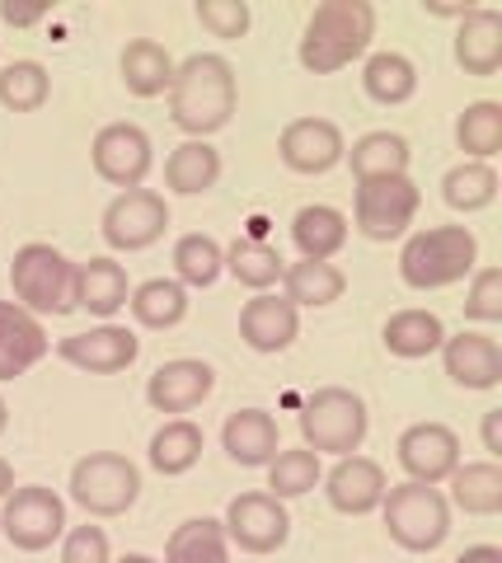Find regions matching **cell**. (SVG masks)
<instances>
[{
  "mask_svg": "<svg viewBox=\"0 0 502 563\" xmlns=\"http://www.w3.org/2000/svg\"><path fill=\"white\" fill-rule=\"evenodd\" d=\"M456 563H502V550L498 544H470V550H460Z\"/></svg>",
  "mask_w": 502,
  "mask_h": 563,
  "instance_id": "47",
  "label": "cell"
},
{
  "mask_svg": "<svg viewBox=\"0 0 502 563\" xmlns=\"http://www.w3.org/2000/svg\"><path fill=\"white\" fill-rule=\"evenodd\" d=\"M118 563H160V559H150V554H123Z\"/></svg>",
  "mask_w": 502,
  "mask_h": 563,
  "instance_id": "50",
  "label": "cell"
},
{
  "mask_svg": "<svg viewBox=\"0 0 502 563\" xmlns=\"http://www.w3.org/2000/svg\"><path fill=\"white\" fill-rule=\"evenodd\" d=\"M216 179H221V151L212 141H179L165 155V188L179 192V198H202V192L216 188Z\"/></svg>",
  "mask_w": 502,
  "mask_h": 563,
  "instance_id": "25",
  "label": "cell"
},
{
  "mask_svg": "<svg viewBox=\"0 0 502 563\" xmlns=\"http://www.w3.org/2000/svg\"><path fill=\"white\" fill-rule=\"evenodd\" d=\"M324 479V465H320V455L315 451H277L272 461H268V493L277 503H287V498H305L310 488H320Z\"/></svg>",
  "mask_w": 502,
  "mask_h": 563,
  "instance_id": "39",
  "label": "cell"
},
{
  "mask_svg": "<svg viewBox=\"0 0 502 563\" xmlns=\"http://www.w3.org/2000/svg\"><path fill=\"white\" fill-rule=\"evenodd\" d=\"M216 390V372L198 357H175L165 366H155V376L146 380V404L155 413L188 418L198 404Z\"/></svg>",
  "mask_w": 502,
  "mask_h": 563,
  "instance_id": "17",
  "label": "cell"
},
{
  "mask_svg": "<svg viewBox=\"0 0 502 563\" xmlns=\"http://www.w3.org/2000/svg\"><path fill=\"white\" fill-rule=\"evenodd\" d=\"M361 90L380 109H400L419 95V66L404 52H371L367 66H361Z\"/></svg>",
  "mask_w": 502,
  "mask_h": 563,
  "instance_id": "28",
  "label": "cell"
},
{
  "mask_svg": "<svg viewBox=\"0 0 502 563\" xmlns=\"http://www.w3.org/2000/svg\"><path fill=\"white\" fill-rule=\"evenodd\" d=\"M380 343H386L390 357L419 362V357H432V352H442L446 324H442V314L409 306V310H394L390 320H386V329H380Z\"/></svg>",
  "mask_w": 502,
  "mask_h": 563,
  "instance_id": "24",
  "label": "cell"
},
{
  "mask_svg": "<svg viewBox=\"0 0 502 563\" xmlns=\"http://www.w3.org/2000/svg\"><path fill=\"white\" fill-rule=\"evenodd\" d=\"M479 268V240L470 225H427L413 231L400 250V277L413 291L456 287Z\"/></svg>",
  "mask_w": 502,
  "mask_h": 563,
  "instance_id": "3",
  "label": "cell"
},
{
  "mask_svg": "<svg viewBox=\"0 0 502 563\" xmlns=\"http://www.w3.org/2000/svg\"><path fill=\"white\" fill-rule=\"evenodd\" d=\"M371 38H376L371 0H324V5L310 10L297 57L310 76H334V70L353 66L357 57H367Z\"/></svg>",
  "mask_w": 502,
  "mask_h": 563,
  "instance_id": "2",
  "label": "cell"
},
{
  "mask_svg": "<svg viewBox=\"0 0 502 563\" xmlns=\"http://www.w3.org/2000/svg\"><path fill=\"white\" fill-rule=\"evenodd\" d=\"M456 141L465 151V161L489 165L502 151V103L498 99H475L465 103V113L456 118Z\"/></svg>",
  "mask_w": 502,
  "mask_h": 563,
  "instance_id": "35",
  "label": "cell"
},
{
  "mask_svg": "<svg viewBox=\"0 0 502 563\" xmlns=\"http://www.w3.org/2000/svg\"><path fill=\"white\" fill-rule=\"evenodd\" d=\"M62 563H113L109 531L94 526V521L66 526V536H62Z\"/></svg>",
  "mask_w": 502,
  "mask_h": 563,
  "instance_id": "43",
  "label": "cell"
},
{
  "mask_svg": "<svg viewBox=\"0 0 502 563\" xmlns=\"http://www.w3.org/2000/svg\"><path fill=\"white\" fill-rule=\"evenodd\" d=\"M47 14H52L47 5H10V0L0 5V20H5L10 29H33V24H43Z\"/></svg>",
  "mask_w": 502,
  "mask_h": 563,
  "instance_id": "44",
  "label": "cell"
},
{
  "mask_svg": "<svg viewBox=\"0 0 502 563\" xmlns=\"http://www.w3.org/2000/svg\"><path fill=\"white\" fill-rule=\"evenodd\" d=\"M451 507L465 517H498L502 512V465L498 461H470L451 470Z\"/></svg>",
  "mask_w": 502,
  "mask_h": 563,
  "instance_id": "29",
  "label": "cell"
},
{
  "mask_svg": "<svg viewBox=\"0 0 502 563\" xmlns=\"http://www.w3.org/2000/svg\"><path fill=\"white\" fill-rule=\"evenodd\" d=\"M442 198L451 211H483V207H493L498 198V169L493 165H479V161H460L456 169H446V179H442Z\"/></svg>",
  "mask_w": 502,
  "mask_h": 563,
  "instance_id": "38",
  "label": "cell"
},
{
  "mask_svg": "<svg viewBox=\"0 0 502 563\" xmlns=\"http://www.w3.org/2000/svg\"><path fill=\"white\" fill-rule=\"evenodd\" d=\"M353 225L343 217L338 207L328 202H310L301 207L297 217H291V244L301 250V258H315V263H334L343 254V244H348Z\"/></svg>",
  "mask_w": 502,
  "mask_h": 563,
  "instance_id": "23",
  "label": "cell"
},
{
  "mask_svg": "<svg viewBox=\"0 0 502 563\" xmlns=\"http://www.w3.org/2000/svg\"><path fill=\"white\" fill-rule=\"evenodd\" d=\"M90 161H94V174L103 184L127 192V188L146 184V174L155 165V146H150V136L136 128V122H109V128L94 132Z\"/></svg>",
  "mask_w": 502,
  "mask_h": 563,
  "instance_id": "11",
  "label": "cell"
},
{
  "mask_svg": "<svg viewBox=\"0 0 502 563\" xmlns=\"http://www.w3.org/2000/svg\"><path fill=\"white\" fill-rule=\"evenodd\" d=\"M127 296H132V282L118 258L76 263V310H90L109 324L118 310H127Z\"/></svg>",
  "mask_w": 502,
  "mask_h": 563,
  "instance_id": "22",
  "label": "cell"
},
{
  "mask_svg": "<svg viewBox=\"0 0 502 563\" xmlns=\"http://www.w3.org/2000/svg\"><path fill=\"white\" fill-rule=\"evenodd\" d=\"M142 498V470L118 451H90L71 465V503L85 517H123Z\"/></svg>",
  "mask_w": 502,
  "mask_h": 563,
  "instance_id": "7",
  "label": "cell"
},
{
  "mask_svg": "<svg viewBox=\"0 0 502 563\" xmlns=\"http://www.w3.org/2000/svg\"><path fill=\"white\" fill-rule=\"evenodd\" d=\"M127 310L142 329H175L188 320V291L175 277H146L142 287H132Z\"/></svg>",
  "mask_w": 502,
  "mask_h": 563,
  "instance_id": "32",
  "label": "cell"
},
{
  "mask_svg": "<svg viewBox=\"0 0 502 563\" xmlns=\"http://www.w3.org/2000/svg\"><path fill=\"white\" fill-rule=\"evenodd\" d=\"M0 352H5L10 362H20L24 372L29 366H38L52 352V339H47L38 314H29L24 306H14V301H0Z\"/></svg>",
  "mask_w": 502,
  "mask_h": 563,
  "instance_id": "34",
  "label": "cell"
},
{
  "mask_svg": "<svg viewBox=\"0 0 502 563\" xmlns=\"http://www.w3.org/2000/svg\"><path fill=\"white\" fill-rule=\"evenodd\" d=\"M198 24L221 43H235L249 33L254 14H249L245 0H198Z\"/></svg>",
  "mask_w": 502,
  "mask_h": 563,
  "instance_id": "41",
  "label": "cell"
},
{
  "mask_svg": "<svg viewBox=\"0 0 502 563\" xmlns=\"http://www.w3.org/2000/svg\"><path fill=\"white\" fill-rule=\"evenodd\" d=\"M0 536L24 554H43L66 536V503L62 493L43 484H24L0 503Z\"/></svg>",
  "mask_w": 502,
  "mask_h": 563,
  "instance_id": "9",
  "label": "cell"
},
{
  "mask_svg": "<svg viewBox=\"0 0 502 563\" xmlns=\"http://www.w3.org/2000/svg\"><path fill=\"white\" fill-rule=\"evenodd\" d=\"M169 231V202L160 198L155 188H127L103 207V221H99V235L109 250L118 254H136V250H150L155 240Z\"/></svg>",
  "mask_w": 502,
  "mask_h": 563,
  "instance_id": "10",
  "label": "cell"
},
{
  "mask_svg": "<svg viewBox=\"0 0 502 563\" xmlns=\"http://www.w3.org/2000/svg\"><path fill=\"white\" fill-rule=\"evenodd\" d=\"M394 455H400V470L413 484H446L460 465V437L446 422H413L400 432Z\"/></svg>",
  "mask_w": 502,
  "mask_h": 563,
  "instance_id": "13",
  "label": "cell"
},
{
  "mask_svg": "<svg viewBox=\"0 0 502 563\" xmlns=\"http://www.w3.org/2000/svg\"><path fill=\"white\" fill-rule=\"evenodd\" d=\"M380 517H386L390 540L409 554H432L451 536V503L437 484H390L380 498Z\"/></svg>",
  "mask_w": 502,
  "mask_h": 563,
  "instance_id": "5",
  "label": "cell"
},
{
  "mask_svg": "<svg viewBox=\"0 0 502 563\" xmlns=\"http://www.w3.org/2000/svg\"><path fill=\"white\" fill-rule=\"evenodd\" d=\"M423 10L437 14V20H465V14L479 10V5H475V0H460V5H437V0H423Z\"/></svg>",
  "mask_w": 502,
  "mask_h": 563,
  "instance_id": "46",
  "label": "cell"
},
{
  "mask_svg": "<svg viewBox=\"0 0 502 563\" xmlns=\"http://www.w3.org/2000/svg\"><path fill=\"white\" fill-rule=\"evenodd\" d=\"M52 95V76L43 62H10L0 70V103H5L10 113H38Z\"/></svg>",
  "mask_w": 502,
  "mask_h": 563,
  "instance_id": "40",
  "label": "cell"
},
{
  "mask_svg": "<svg viewBox=\"0 0 502 563\" xmlns=\"http://www.w3.org/2000/svg\"><path fill=\"white\" fill-rule=\"evenodd\" d=\"M10 291H14V306H24L29 314H71L76 310V263L66 258L62 250L33 240L20 244L10 258Z\"/></svg>",
  "mask_w": 502,
  "mask_h": 563,
  "instance_id": "4",
  "label": "cell"
},
{
  "mask_svg": "<svg viewBox=\"0 0 502 563\" xmlns=\"http://www.w3.org/2000/svg\"><path fill=\"white\" fill-rule=\"evenodd\" d=\"M10 493H14V465L5 461V455H0V503H5Z\"/></svg>",
  "mask_w": 502,
  "mask_h": 563,
  "instance_id": "48",
  "label": "cell"
},
{
  "mask_svg": "<svg viewBox=\"0 0 502 563\" xmlns=\"http://www.w3.org/2000/svg\"><path fill=\"white\" fill-rule=\"evenodd\" d=\"M324 498H328V507L334 512H343V517H367V512H376L380 507V498H386V488H390V479H386V465L380 461H371V455H338V465L324 474Z\"/></svg>",
  "mask_w": 502,
  "mask_h": 563,
  "instance_id": "16",
  "label": "cell"
},
{
  "mask_svg": "<svg viewBox=\"0 0 502 563\" xmlns=\"http://www.w3.org/2000/svg\"><path fill=\"white\" fill-rule=\"evenodd\" d=\"M221 526H226V540L239 544L245 554H277L291 536V517L272 493H239V498H231Z\"/></svg>",
  "mask_w": 502,
  "mask_h": 563,
  "instance_id": "12",
  "label": "cell"
},
{
  "mask_svg": "<svg viewBox=\"0 0 502 563\" xmlns=\"http://www.w3.org/2000/svg\"><path fill=\"white\" fill-rule=\"evenodd\" d=\"M239 103V76L221 52H193L188 62L175 66L169 85V122L188 141H207L235 118Z\"/></svg>",
  "mask_w": 502,
  "mask_h": 563,
  "instance_id": "1",
  "label": "cell"
},
{
  "mask_svg": "<svg viewBox=\"0 0 502 563\" xmlns=\"http://www.w3.org/2000/svg\"><path fill=\"white\" fill-rule=\"evenodd\" d=\"M297 333H301V310L282 291H254V301H245V310H239V339H245V347L264 352V357L287 352L297 343Z\"/></svg>",
  "mask_w": 502,
  "mask_h": 563,
  "instance_id": "18",
  "label": "cell"
},
{
  "mask_svg": "<svg viewBox=\"0 0 502 563\" xmlns=\"http://www.w3.org/2000/svg\"><path fill=\"white\" fill-rule=\"evenodd\" d=\"M202 446H207V437L193 418H169L165 428L150 437V470H160L165 479L188 474L202 461Z\"/></svg>",
  "mask_w": 502,
  "mask_h": 563,
  "instance_id": "33",
  "label": "cell"
},
{
  "mask_svg": "<svg viewBox=\"0 0 502 563\" xmlns=\"http://www.w3.org/2000/svg\"><path fill=\"white\" fill-rule=\"evenodd\" d=\"M456 66L465 70V76H479L489 80L502 70V14L479 5L460 20L456 29Z\"/></svg>",
  "mask_w": 502,
  "mask_h": 563,
  "instance_id": "20",
  "label": "cell"
},
{
  "mask_svg": "<svg viewBox=\"0 0 502 563\" xmlns=\"http://www.w3.org/2000/svg\"><path fill=\"white\" fill-rule=\"evenodd\" d=\"M301 442L315 455H353L367 442V404L348 385H324L301 404Z\"/></svg>",
  "mask_w": 502,
  "mask_h": 563,
  "instance_id": "6",
  "label": "cell"
},
{
  "mask_svg": "<svg viewBox=\"0 0 502 563\" xmlns=\"http://www.w3.org/2000/svg\"><path fill=\"white\" fill-rule=\"evenodd\" d=\"M465 314L475 324H498L502 320V268H475L470 291H465Z\"/></svg>",
  "mask_w": 502,
  "mask_h": 563,
  "instance_id": "42",
  "label": "cell"
},
{
  "mask_svg": "<svg viewBox=\"0 0 502 563\" xmlns=\"http://www.w3.org/2000/svg\"><path fill=\"white\" fill-rule=\"evenodd\" d=\"M343 161H348L357 184H367V179H394V174H409L413 151H409V141L400 132H367V136L353 141V151L343 155Z\"/></svg>",
  "mask_w": 502,
  "mask_h": 563,
  "instance_id": "30",
  "label": "cell"
},
{
  "mask_svg": "<svg viewBox=\"0 0 502 563\" xmlns=\"http://www.w3.org/2000/svg\"><path fill=\"white\" fill-rule=\"evenodd\" d=\"M175 57L155 43V38H132L123 47V57H118V70H123V85L127 95L136 99H160L169 95V85H175Z\"/></svg>",
  "mask_w": 502,
  "mask_h": 563,
  "instance_id": "26",
  "label": "cell"
},
{
  "mask_svg": "<svg viewBox=\"0 0 502 563\" xmlns=\"http://www.w3.org/2000/svg\"><path fill=\"white\" fill-rule=\"evenodd\" d=\"M10 428V404H5V395H0V432Z\"/></svg>",
  "mask_w": 502,
  "mask_h": 563,
  "instance_id": "49",
  "label": "cell"
},
{
  "mask_svg": "<svg viewBox=\"0 0 502 563\" xmlns=\"http://www.w3.org/2000/svg\"><path fill=\"white\" fill-rule=\"evenodd\" d=\"M165 563H231L226 526L216 517H188L165 540Z\"/></svg>",
  "mask_w": 502,
  "mask_h": 563,
  "instance_id": "31",
  "label": "cell"
},
{
  "mask_svg": "<svg viewBox=\"0 0 502 563\" xmlns=\"http://www.w3.org/2000/svg\"><path fill=\"white\" fill-rule=\"evenodd\" d=\"M277 155L291 174H328L334 165H343L348 155V141H343V128L328 118H297L287 122L282 136H277Z\"/></svg>",
  "mask_w": 502,
  "mask_h": 563,
  "instance_id": "15",
  "label": "cell"
},
{
  "mask_svg": "<svg viewBox=\"0 0 502 563\" xmlns=\"http://www.w3.org/2000/svg\"><path fill=\"white\" fill-rule=\"evenodd\" d=\"M221 446H226L235 465L258 470L282 451V432H277V418L268 409H239L226 418V428H221Z\"/></svg>",
  "mask_w": 502,
  "mask_h": 563,
  "instance_id": "21",
  "label": "cell"
},
{
  "mask_svg": "<svg viewBox=\"0 0 502 563\" xmlns=\"http://www.w3.org/2000/svg\"><path fill=\"white\" fill-rule=\"evenodd\" d=\"M479 437H483V451H489V461H498V455H502V409H489V413H483Z\"/></svg>",
  "mask_w": 502,
  "mask_h": 563,
  "instance_id": "45",
  "label": "cell"
},
{
  "mask_svg": "<svg viewBox=\"0 0 502 563\" xmlns=\"http://www.w3.org/2000/svg\"><path fill=\"white\" fill-rule=\"evenodd\" d=\"M419 207H423V192L409 174H394V179H367V184L353 188V221L348 225L357 235L376 240V244H390V240L409 235Z\"/></svg>",
  "mask_w": 502,
  "mask_h": 563,
  "instance_id": "8",
  "label": "cell"
},
{
  "mask_svg": "<svg viewBox=\"0 0 502 563\" xmlns=\"http://www.w3.org/2000/svg\"><path fill=\"white\" fill-rule=\"evenodd\" d=\"M57 357L71 362L76 372H90V376H118L142 357V339L127 329V324H99V329H85L71 333V339L57 343Z\"/></svg>",
  "mask_w": 502,
  "mask_h": 563,
  "instance_id": "14",
  "label": "cell"
},
{
  "mask_svg": "<svg viewBox=\"0 0 502 563\" xmlns=\"http://www.w3.org/2000/svg\"><path fill=\"white\" fill-rule=\"evenodd\" d=\"M226 273L249 291H272L277 282H282V273H287V263L268 240L249 235V240H235L226 250Z\"/></svg>",
  "mask_w": 502,
  "mask_h": 563,
  "instance_id": "36",
  "label": "cell"
},
{
  "mask_svg": "<svg viewBox=\"0 0 502 563\" xmlns=\"http://www.w3.org/2000/svg\"><path fill=\"white\" fill-rule=\"evenodd\" d=\"M226 273V250L212 240V235H179L175 240V282L183 291H202V287H212V282Z\"/></svg>",
  "mask_w": 502,
  "mask_h": 563,
  "instance_id": "37",
  "label": "cell"
},
{
  "mask_svg": "<svg viewBox=\"0 0 502 563\" xmlns=\"http://www.w3.org/2000/svg\"><path fill=\"white\" fill-rule=\"evenodd\" d=\"M442 366L460 390H493L502 380V347H498V339H489V333H479V329L446 333Z\"/></svg>",
  "mask_w": 502,
  "mask_h": 563,
  "instance_id": "19",
  "label": "cell"
},
{
  "mask_svg": "<svg viewBox=\"0 0 502 563\" xmlns=\"http://www.w3.org/2000/svg\"><path fill=\"white\" fill-rule=\"evenodd\" d=\"M343 291H348V277L334 263L301 258V263H287V273H282V296L297 310H324L343 301Z\"/></svg>",
  "mask_w": 502,
  "mask_h": 563,
  "instance_id": "27",
  "label": "cell"
}]
</instances>
